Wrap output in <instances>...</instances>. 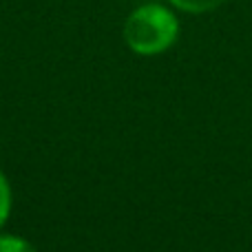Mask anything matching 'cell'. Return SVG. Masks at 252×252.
<instances>
[{"instance_id": "6da1fadb", "label": "cell", "mask_w": 252, "mask_h": 252, "mask_svg": "<svg viewBox=\"0 0 252 252\" xmlns=\"http://www.w3.org/2000/svg\"><path fill=\"white\" fill-rule=\"evenodd\" d=\"M179 22L161 4H142L124 22V40L137 56H157L175 44Z\"/></svg>"}, {"instance_id": "7a4b0ae2", "label": "cell", "mask_w": 252, "mask_h": 252, "mask_svg": "<svg viewBox=\"0 0 252 252\" xmlns=\"http://www.w3.org/2000/svg\"><path fill=\"white\" fill-rule=\"evenodd\" d=\"M170 2L186 13H206V11L217 9L219 4H223L226 0H170Z\"/></svg>"}, {"instance_id": "3957f363", "label": "cell", "mask_w": 252, "mask_h": 252, "mask_svg": "<svg viewBox=\"0 0 252 252\" xmlns=\"http://www.w3.org/2000/svg\"><path fill=\"white\" fill-rule=\"evenodd\" d=\"M0 252H38L31 241L20 235H4L0 232Z\"/></svg>"}, {"instance_id": "277c9868", "label": "cell", "mask_w": 252, "mask_h": 252, "mask_svg": "<svg viewBox=\"0 0 252 252\" xmlns=\"http://www.w3.org/2000/svg\"><path fill=\"white\" fill-rule=\"evenodd\" d=\"M11 201H13L11 184H9L7 175L0 170V228L7 223L9 215H11Z\"/></svg>"}]
</instances>
